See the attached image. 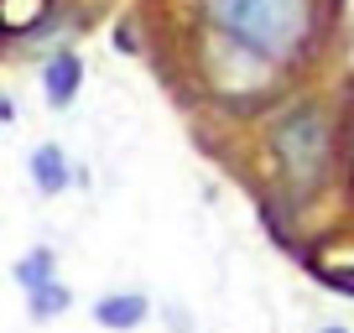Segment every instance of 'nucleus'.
Masks as SVG:
<instances>
[{"instance_id":"f8f14e48","label":"nucleus","mask_w":354,"mask_h":333,"mask_svg":"<svg viewBox=\"0 0 354 333\" xmlns=\"http://www.w3.org/2000/svg\"><path fill=\"white\" fill-rule=\"evenodd\" d=\"M115 37H120V42H115V47H120V53H136V47H141V42H131V26H120V32H115Z\"/></svg>"},{"instance_id":"423d86ee","label":"nucleus","mask_w":354,"mask_h":333,"mask_svg":"<svg viewBox=\"0 0 354 333\" xmlns=\"http://www.w3.org/2000/svg\"><path fill=\"white\" fill-rule=\"evenodd\" d=\"M146 318H151V297L146 292H104L94 302V323L110 333H136Z\"/></svg>"},{"instance_id":"9d476101","label":"nucleus","mask_w":354,"mask_h":333,"mask_svg":"<svg viewBox=\"0 0 354 333\" xmlns=\"http://www.w3.org/2000/svg\"><path fill=\"white\" fill-rule=\"evenodd\" d=\"M162 318L172 323L177 333H193V318H188V312H183V307H162Z\"/></svg>"},{"instance_id":"1a4fd4ad","label":"nucleus","mask_w":354,"mask_h":333,"mask_svg":"<svg viewBox=\"0 0 354 333\" xmlns=\"http://www.w3.org/2000/svg\"><path fill=\"white\" fill-rule=\"evenodd\" d=\"M53 276H57V256L47 250V245H37L26 260H16V281H21V292L42 287V281H53Z\"/></svg>"},{"instance_id":"7ed1b4c3","label":"nucleus","mask_w":354,"mask_h":333,"mask_svg":"<svg viewBox=\"0 0 354 333\" xmlns=\"http://www.w3.org/2000/svg\"><path fill=\"white\" fill-rule=\"evenodd\" d=\"M203 73H209V89L219 94V99H230V104H250L277 84V63L255 57L250 47L230 42V37H219V32L203 37Z\"/></svg>"},{"instance_id":"6e6552de","label":"nucleus","mask_w":354,"mask_h":333,"mask_svg":"<svg viewBox=\"0 0 354 333\" xmlns=\"http://www.w3.org/2000/svg\"><path fill=\"white\" fill-rule=\"evenodd\" d=\"M73 307V292L63 287V281H42V287H32L26 292V312H32L37 323H53V318H63V312Z\"/></svg>"},{"instance_id":"ddd939ff","label":"nucleus","mask_w":354,"mask_h":333,"mask_svg":"<svg viewBox=\"0 0 354 333\" xmlns=\"http://www.w3.org/2000/svg\"><path fill=\"white\" fill-rule=\"evenodd\" d=\"M323 333H349V328H339V323H328V328H323Z\"/></svg>"},{"instance_id":"0eeeda50","label":"nucleus","mask_w":354,"mask_h":333,"mask_svg":"<svg viewBox=\"0 0 354 333\" xmlns=\"http://www.w3.org/2000/svg\"><path fill=\"white\" fill-rule=\"evenodd\" d=\"M53 11H57V0H0V37H11V42L37 37L53 21Z\"/></svg>"},{"instance_id":"f257e3e1","label":"nucleus","mask_w":354,"mask_h":333,"mask_svg":"<svg viewBox=\"0 0 354 333\" xmlns=\"http://www.w3.org/2000/svg\"><path fill=\"white\" fill-rule=\"evenodd\" d=\"M209 32L250 47L266 63H292L313 37V0H203Z\"/></svg>"},{"instance_id":"f03ea898","label":"nucleus","mask_w":354,"mask_h":333,"mask_svg":"<svg viewBox=\"0 0 354 333\" xmlns=\"http://www.w3.org/2000/svg\"><path fill=\"white\" fill-rule=\"evenodd\" d=\"M266 146L277 156V172L287 178V188L308 198L333 172V115L318 99H297L271 120Z\"/></svg>"},{"instance_id":"9b49d317","label":"nucleus","mask_w":354,"mask_h":333,"mask_svg":"<svg viewBox=\"0 0 354 333\" xmlns=\"http://www.w3.org/2000/svg\"><path fill=\"white\" fill-rule=\"evenodd\" d=\"M16 120V99H11V94H0V125H11Z\"/></svg>"},{"instance_id":"39448f33","label":"nucleus","mask_w":354,"mask_h":333,"mask_svg":"<svg viewBox=\"0 0 354 333\" xmlns=\"http://www.w3.org/2000/svg\"><path fill=\"white\" fill-rule=\"evenodd\" d=\"M26 172H32V188L42 193V198H57V193L73 188V162H68V151H63L57 141L32 146V156H26Z\"/></svg>"},{"instance_id":"20e7f679","label":"nucleus","mask_w":354,"mask_h":333,"mask_svg":"<svg viewBox=\"0 0 354 333\" xmlns=\"http://www.w3.org/2000/svg\"><path fill=\"white\" fill-rule=\"evenodd\" d=\"M78 89H84V57H78L73 47H57V53L42 63V99H47V110H68V104L78 99Z\"/></svg>"}]
</instances>
